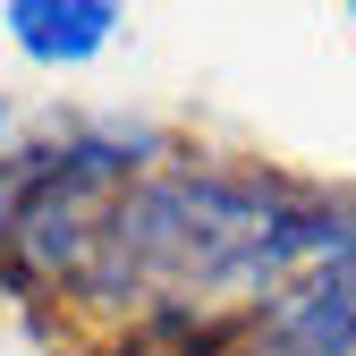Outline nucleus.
Masks as SVG:
<instances>
[{
  "label": "nucleus",
  "mask_w": 356,
  "mask_h": 356,
  "mask_svg": "<svg viewBox=\"0 0 356 356\" xmlns=\"http://www.w3.org/2000/svg\"><path fill=\"white\" fill-rule=\"evenodd\" d=\"M348 26H356V9H348Z\"/></svg>",
  "instance_id": "5"
},
{
  "label": "nucleus",
  "mask_w": 356,
  "mask_h": 356,
  "mask_svg": "<svg viewBox=\"0 0 356 356\" xmlns=\"http://www.w3.org/2000/svg\"><path fill=\"white\" fill-rule=\"evenodd\" d=\"M356 238V204L297 187L280 170H145L85 254L94 289L170 297L161 314H187V297H263L272 305L305 263Z\"/></svg>",
  "instance_id": "1"
},
{
  "label": "nucleus",
  "mask_w": 356,
  "mask_h": 356,
  "mask_svg": "<svg viewBox=\"0 0 356 356\" xmlns=\"http://www.w3.org/2000/svg\"><path fill=\"white\" fill-rule=\"evenodd\" d=\"M263 356H356V238L305 272L254 314Z\"/></svg>",
  "instance_id": "2"
},
{
  "label": "nucleus",
  "mask_w": 356,
  "mask_h": 356,
  "mask_svg": "<svg viewBox=\"0 0 356 356\" xmlns=\"http://www.w3.org/2000/svg\"><path fill=\"white\" fill-rule=\"evenodd\" d=\"M0 145H9V102H0Z\"/></svg>",
  "instance_id": "4"
},
{
  "label": "nucleus",
  "mask_w": 356,
  "mask_h": 356,
  "mask_svg": "<svg viewBox=\"0 0 356 356\" xmlns=\"http://www.w3.org/2000/svg\"><path fill=\"white\" fill-rule=\"evenodd\" d=\"M119 26H127L119 0H9V9H0V34H9L26 60H42V68L102 60L119 42Z\"/></svg>",
  "instance_id": "3"
}]
</instances>
